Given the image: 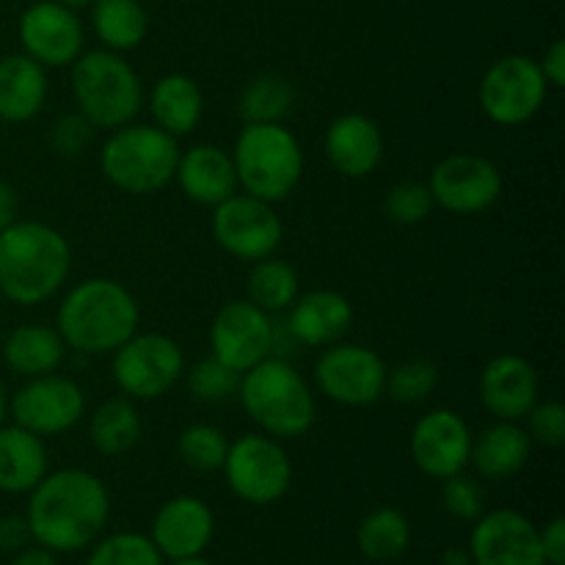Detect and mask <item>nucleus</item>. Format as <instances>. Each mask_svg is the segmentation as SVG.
Returning a JSON list of instances; mask_svg holds the SVG:
<instances>
[{
    "label": "nucleus",
    "instance_id": "obj_1",
    "mask_svg": "<svg viewBox=\"0 0 565 565\" xmlns=\"http://www.w3.org/2000/svg\"><path fill=\"white\" fill-rule=\"evenodd\" d=\"M110 519V494L103 480L86 469L47 472L28 491L25 522L31 539L55 555L92 546Z\"/></svg>",
    "mask_w": 565,
    "mask_h": 565
},
{
    "label": "nucleus",
    "instance_id": "obj_2",
    "mask_svg": "<svg viewBox=\"0 0 565 565\" xmlns=\"http://www.w3.org/2000/svg\"><path fill=\"white\" fill-rule=\"evenodd\" d=\"M72 248L55 226L14 221L0 232V292L11 303L36 307L64 287Z\"/></svg>",
    "mask_w": 565,
    "mask_h": 565
},
{
    "label": "nucleus",
    "instance_id": "obj_3",
    "mask_svg": "<svg viewBox=\"0 0 565 565\" xmlns=\"http://www.w3.org/2000/svg\"><path fill=\"white\" fill-rule=\"evenodd\" d=\"M141 323L136 296L114 279H86L58 303V334L66 348L103 356L125 345Z\"/></svg>",
    "mask_w": 565,
    "mask_h": 565
},
{
    "label": "nucleus",
    "instance_id": "obj_4",
    "mask_svg": "<svg viewBox=\"0 0 565 565\" xmlns=\"http://www.w3.org/2000/svg\"><path fill=\"white\" fill-rule=\"evenodd\" d=\"M237 397L259 434L274 436L279 441L309 434L318 417L309 384L287 359L279 356L263 359L241 373Z\"/></svg>",
    "mask_w": 565,
    "mask_h": 565
},
{
    "label": "nucleus",
    "instance_id": "obj_5",
    "mask_svg": "<svg viewBox=\"0 0 565 565\" xmlns=\"http://www.w3.org/2000/svg\"><path fill=\"white\" fill-rule=\"evenodd\" d=\"M72 97L77 114L94 130H116L130 125L143 105V83L130 61L114 50H92L72 64Z\"/></svg>",
    "mask_w": 565,
    "mask_h": 565
},
{
    "label": "nucleus",
    "instance_id": "obj_6",
    "mask_svg": "<svg viewBox=\"0 0 565 565\" xmlns=\"http://www.w3.org/2000/svg\"><path fill=\"white\" fill-rule=\"evenodd\" d=\"M237 188L263 202H285L303 174V152L298 138L281 121L243 125L232 152Z\"/></svg>",
    "mask_w": 565,
    "mask_h": 565
},
{
    "label": "nucleus",
    "instance_id": "obj_7",
    "mask_svg": "<svg viewBox=\"0 0 565 565\" xmlns=\"http://www.w3.org/2000/svg\"><path fill=\"white\" fill-rule=\"evenodd\" d=\"M180 143L154 125H125L110 130L99 152V169L110 185L132 196H149L174 182Z\"/></svg>",
    "mask_w": 565,
    "mask_h": 565
},
{
    "label": "nucleus",
    "instance_id": "obj_8",
    "mask_svg": "<svg viewBox=\"0 0 565 565\" xmlns=\"http://www.w3.org/2000/svg\"><path fill=\"white\" fill-rule=\"evenodd\" d=\"M221 472L237 500L257 508L279 502L292 483L290 456L279 439L265 434H243L230 441Z\"/></svg>",
    "mask_w": 565,
    "mask_h": 565
},
{
    "label": "nucleus",
    "instance_id": "obj_9",
    "mask_svg": "<svg viewBox=\"0 0 565 565\" xmlns=\"http://www.w3.org/2000/svg\"><path fill=\"white\" fill-rule=\"evenodd\" d=\"M110 373L121 395L130 401H158L169 395L185 375V353L171 337L158 331H136L114 351Z\"/></svg>",
    "mask_w": 565,
    "mask_h": 565
},
{
    "label": "nucleus",
    "instance_id": "obj_10",
    "mask_svg": "<svg viewBox=\"0 0 565 565\" xmlns=\"http://www.w3.org/2000/svg\"><path fill=\"white\" fill-rule=\"evenodd\" d=\"M550 97L541 64L530 55H505L486 70L478 99L489 121L500 127H519L533 119Z\"/></svg>",
    "mask_w": 565,
    "mask_h": 565
},
{
    "label": "nucleus",
    "instance_id": "obj_11",
    "mask_svg": "<svg viewBox=\"0 0 565 565\" xmlns=\"http://www.w3.org/2000/svg\"><path fill=\"white\" fill-rule=\"evenodd\" d=\"M386 364L373 348L334 342L315 362V386L323 397L348 408H367L384 397Z\"/></svg>",
    "mask_w": 565,
    "mask_h": 565
},
{
    "label": "nucleus",
    "instance_id": "obj_12",
    "mask_svg": "<svg viewBox=\"0 0 565 565\" xmlns=\"http://www.w3.org/2000/svg\"><path fill=\"white\" fill-rule=\"evenodd\" d=\"M213 237L226 254L243 263L274 257L285 237V224L274 204L248 193H232L213 207Z\"/></svg>",
    "mask_w": 565,
    "mask_h": 565
},
{
    "label": "nucleus",
    "instance_id": "obj_13",
    "mask_svg": "<svg viewBox=\"0 0 565 565\" xmlns=\"http://www.w3.org/2000/svg\"><path fill=\"white\" fill-rule=\"evenodd\" d=\"M436 207L452 215H480L502 196V174L489 158L472 152L447 154L428 177Z\"/></svg>",
    "mask_w": 565,
    "mask_h": 565
},
{
    "label": "nucleus",
    "instance_id": "obj_14",
    "mask_svg": "<svg viewBox=\"0 0 565 565\" xmlns=\"http://www.w3.org/2000/svg\"><path fill=\"white\" fill-rule=\"evenodd\" d=\"M276 348V326L268 312L248 298L226 301L210 323V351L226 367L246 373Z\"/></svg>",
    "mask_w": 565,
    "mask_h": 565
},
{
    "label": "nucleus",
    "instance_id": "obj_15",
    "mask_svg": "<svg viewBox=\"0 0 565 565\" xmlns=\"http://www.w3.org/2000/svg\"><path fill=\"white\" fill-rule=\"evenodd\" d=\"M14 425L36 436H58L75 428L86 414V395L81 386L64 375H39L31 379L14 401L9 403Z\"/></svg>",
    "mask_w": 565,
    "mask_h": 565
},
{
    "label": "nucleus",
    "instance_id": "obj_16",
    "mask_svg": "<svg viewBox=\"0 0 565 565\" xmlns=\"http://www.w3.org/2000/svg\"><path fill=\"white\" fill-rule=\"evenodd\" d=\"M472 565H546L539 527L513 508L486 511L469 539Z\"/></svg>",
    "mask_w": 565,
    "mask_h": 565
},
{
    "label": "nucleus",
    "instance_id": "obj_17",
    "mask_svg": "<svg viewBox=\"0 0 565 565\" xmlns=\"http://www.w3.org/2000/svg\"><path fill=\"white\" fill-rule=\"evenodd\" d=\"M472 439V430L461 414L450 412V408H434L417 419L412 439H408V450L425 478L445 480L469 467Z\"/></svg>",
    "mask_w": 565,
    "mask_h": 565
},
{
    "label": "nucleus",
    "instance_id": "obj_18",
    "mask_svg": "<svg viewBox=\"0 0 565 565\" xmlns=\"http://www.w3.org/2000/svg\"><path fill=\"white\" fill-rule=\"evenodd\" d=\"M20 42L36 64L72 66L83 50V25L75 9L58 0L33 3L20 20Z\"/></svg>",
    "mask_w": 565,
    "mask_h": 565
},
{
    "label": "nucleus",
    "instance_id": "obj_19",
    "mask_svg": "<svg viewBox=\"0 0 565 565\" xmlns=\"http://www.w3.org/2000/svg\"><path fill=\"white\" fill-rule=\"evenodd\" d=\"M539 370L519 353H500L483 367L478 395L486 412L500 423H522L539 403Z\"/></svg>",
    "mask_w": 565,
    "mask_h": 565
},
{
    "label": "nucleus",
    "instance_id": "obj_20",
    "mask_svg": "<svg viewBox=\"0 0 565 565\" xmlns=\"http://www.w3.org/2000/svg\"><path fill=\"white\" fill-rule=\"evenodd\" d=\"M215 535L213 508L191 494L174 497L163 502L152 519V544L163 555V561L204 555Z\"/></svg>",
    "mask_w": 565,
    "mask_h": 565
},
{
    "label": "nucleus",
    "instance_id": "obj_21",
    "mask_svg": "<svg viewBox=\"0 0 565 565\" xmlns=\"http://www.w3.org/2000/svg\"><path fill=\"white\" fill-rule=\"evenodd\" d=\"M323 149L337 174L362 180L384 160V132L367 114H342L326 130Z\"/></svg>",
    "mask_w": 565,
    "mask_h": 565
},
{
    "label": "nucleus",
    "instance_id": "obj_22",
    "mask_svg": "<svg viewBox=\"0 0 565 565\" xmlns=\"http://www.w3.org/2000/svg\"><path fill=\"white\" fill-rule=\"evenodd\" d=\"M353 326V307L342 292H303L287 309V331L307 348H329L345 340Z\"/></svg>",
    "mask_w": 565,
    "mask_h": 565
},
{
    "label": "nucleus",
    "instance_id": "obj_23",
    "mask_svg": "<svg viewBox=\"0 0 565 565\" xmlns=\"http://www.w3.org/2000/svg\"><path fill=\"white\" fill-rule=\"evenodd\" d=\"M174 180L191 202L215 207L237 193V174L232 152L215 143H196L180 152Z\"/></svg>",
    "mask_w": 565,
    "mask_h": 565
},
{
    "label": "nucleus",
    "instance_id": "obj_24",
    "mask_svg": "<svg viewBox=\"0 0 565 565\" xmlns=\"http://www.w3.org/2000/svg\"><path fill=\"white\" fill-rule=\"evenodd\" d=\"M530 456H533V439H530L527 430L519 423H500L497 419L478 439H472L469 467L478 472V478L502 483V480L516 478L527 467Z\"/></svg>",
    "mask_w": 565,
    "mask_h": 565
},
{
    "label": "nucleus",
    "instance_id": "obj_25",
    "mask_svg": "<svg viewBox=\"0 0 565 565\" xmlns=\"http://www.w3.org/2000/svg\"><path fill=\"white\" fill-rule=\"evenodd\" d=\"M47 72L25 53L0 58V121L22 125L44 108Z\"/></svg>",
    "mask_w": 565,
    "mask_h": 565
},
{
    "label": "nucleus",
    "instance_id": "obj_26",
    "mask_svg": "<svg viewBox=\"0 0 565 565\" xmlns=\"http://www.w3.org/2000/svg\"><path fill=\"white\" fill-rule=\"evenodd\" d=\"M47 475V447L42 436L20 428L0 425V491L28 494Z\"/></svg>",
    "mask_w": 565,
    "mask_h": 565
},
{
    "label": "nucleus",
    "instance_id": "obj_27",
    "mask_svg": "<svg viewBox=\"0 0 565 565\" xmlns=\"http://www.w3.org/2000/svg\"><path fill=\"white\" fill-rule=\"evenodd\" d=\"M149 114H152V125L169 136H188L202 121V88L182 72L163 75L160 81H154L152 92H149Z\"/></svg>",
    "mask_w": 565,
    "mask_h": 565
},
{
    "label": "nucleus",
    "instance_id": "obj_28",
    "mask_svg": "<svg viewBox=\"0 0 565 565\" xmlns=\"http://www.w3.org/2000/svg\"><path fill=\"white\" fill-rule=\"evenodd\" d=\"M64 340L50 326H17L14 331H9V337L3 342V362L14 373L25 375V379H39V375L55 373L61 367V362H64Z\"/></svg>",
    "mask_w": 565,
    "mask_h": 565
},
{
    "label": "nucleus",
    "instance_id": "obj_29",
    "mask_svg": "<svg viewBox=\"0 0 565 565\" xmlns=\"http://www.w3.org/2000/svg\"><path fill=\"white\" fill-rule=\"evenodd\" d=\"M141 434V414H138L136 403L125 395L99 403L88 419V439L99 456H125L138 445Z\"/></svg>",
    "mask_w": 565,
    "mask_h": 565
},
{
    "label": "nucleus",
    "instance_id": "obj_30",
    "mask_svg": "<svg viewBox=\"0 0 565 565\" xmlns=\"http://www.w3.org/2000/svg\"><path fill=\"white\" fill-rule=\"evenodd\" d=\"M356 546L364 561L370 563L397 561L412 546V522L397 508H375L359 522Z\"/></svg>",
    "mask_w": 565,
    "mask_h": 565
},
{
    "label": "nucleus",
    "instance_id": "obj_31",
    "mask_svg": "<svg viewBox=\"0 0 565 565\" xmlns=\"http://www.w3.org/2000/svg\"><path fill=\"white\" fill-rule=\"evenodd\" d=\"M92 25L105 50L127 53L147 39L149 17L138 0H97L92 6Z\"/></svg>",
    "mask_w": 565,
    "mask_h": 565
},
{
    "label": "nucleus",
    "instance_id": "obj_32",
    "mask_svg": "<svg viewBox=\"0 0 565 565\" xmlns=\"http://www.w3.org/2000/svg\"><path fill=\"white\" fill-rule=\"evenodd\" d=\"M248 301L257 303L263 312L276 315L287 312L298 296H301V279L290 263L276 257H265L252 263L248 274Z\"/></svg>",
    "mask_w": 565,
    "mask_h": 565
},
{
    "label": "nucleus",
    "instance_id": "obj_33",
    "mask_svg": "<svg viewBox=\"0 0 565 565\" xmlns=\"http://www.w3.org/2000/svg\"><path fill=\"white\" fill-rule=\"evenodd\" d=\"M292 103H296L292 83L268 72V75H257L254 81H248L237 99V114H241L243 125H274V121H285V116L292 110Z\"/></svg>",
    "mask_w": 565,
    "mask_h": 565
},
{
    "label": "nucleus",
    "instance_id": "obj_34",
    "mask_svg": "<svg viewBox=\"0 0 565 565\" xmlns=\"http://www.w3.org/2000/svg\"><path fill=\"white\" fill-rule=\"evenodd\" d=\"M439 386V367L430 359H406L386 373V390L395 403L417 406L425 403Z\"/></svg>",
    "mask_w": 565,
    "mask_h": 565
},
{
    "label": "nucleus",
    "instance_id": "obj_35",
    "mask_svg": "<svg viewBox=\"0 0 565 565\" xmlns=\"http://www.w3.org/2000/svg\"><path fill=\"white\" fill-rule=\"evenodd\" d=\"M92 546L86 565H166L158 546L143 533H114L108 539L99 535Z\"/></svg>",
    "mask_w": 565,
    "mask_h": 565
},
{
    "label": "nucleus",
    "instance_id": "obj_36",
    "mask_svg": "<svg viewBox=\"0 0 565 565\" xmlns=\"http://www.w3.org/2000/svg\"><path fill=\"white\" fill-rule=\"evenodd\" d=\"M226 450H230V439L215 425H188L177 439L182 463L196 472H215L224 467Z\"/></svg>",
    "mask_w": 565,
    "mask_h": 565
},
{
    "label": "nucleus",
    "instance_id": "obj_37",
    "mask_svg": "<svg viewBox=\"0 0 565 565\" xmlns=\"http://www.w3.org/2000/svg\"><path fill=\"white\" fill-rule=\"evenodd\" d=\"M241 386V373L226 367L224 362L210 353V356L199 359L191 370H188V390L196 401L202 403H224L237 395Z\"/></svg>",
    "mask_w": 565,
    "mask_h": 565
},
{
    "label": "nucleus",
    "instance_id": "obj_38",
    "mask_svg": "<svg viewBox=\"0 0 565 565\" xmlns=\"http://www.w3.org/2000/svg\"><path fill=\"white\" fill-rule=\"evenodd\" d=\"M434 196H430L428 182L419 180H406L397 182L384 199V213L390 215V221L401 226H414L428 221V215L434 213Z\"/></svg>",
    "mask_w": 565,
    "mask_h": 565
},
{
    "label": "nucleus",
    "instance_id": "obj_39",
    "mask_svg": "<svg viewBox=\"0 0 565 565\" xmlns=\"http://www.w3.org/2000/svg\"><path fill=\"white\" fill-rule=\"evenodd\" d=\"M441 508L458 522H478L486 513V489L475 475L458 472L441 480Z\"/></svg>",
    "mask_w": 565,
    "mask_h": 565
},
{
    "label": "nucleus",
    "instance_id": "obj_40",
    "mask_svg": "<svg viewBox=\"0 0 565 565\" xmlns=\"http://www.w3.org/2000/svg\"><path fill=\"white\" fill-rule=\"evenodd\" d=\"M527 434L530 439L544 447H563L565 445V406L557 401L535 403L527 412Z\"/></svg>",
    "mask_w": 565,
    "mask_h": 565
},
{
    "label": "nucleus",
    "instance_id": "obj_41",
    "mask_svg": "<svg viewBox=\"0 0 565 565\" xmlns=\"http://www.w3.org/2000/svg\"><path fill=\"white\" fill-rule=\"evenodd\" d=\"M50 141H53L55 152L72 158V154H81L92 147L94 127L86 116L75 110V114H66L55 121L53 130H50Z\"/></svg>",
    "mask_w": 565,
    "mask_h": 565
},
{
    "label": "nucleus",
    "instance_id": "obj_42",
    "mask_svg": "<svg viewBox=\"0 0 565 565\" xmlns=\"http://www.w3.org/2000/svg\"><path fill=\"white\" fill-rule=\"evenodd\" d=\"M31 539V527H28L25 516H3L0 519V550L3 552H20L25 550Z\"/></svg>",
    "mask_w": 565,
    "mask_h": 565
},
{
    "label": "nucleus",
    "instance_id": "obj_43",
    "mask_svg": "<svg viewBox=\"0 0 565 565\" xmlns=\"http://www.w3.org/2000/svg\"><path fill=\"white\" fill-rule=\"evenodd\" d=\"M541 535V552H544L546 563H565V522L561 516L552 519Z\"/></svg>",
    "mask_w": 565,
    "mask_h": 565
},
{
    "label": "nucleus",
    "instance_id": "obj_44",
    "mask_svg": "<svg viewBox=\"0 0 565 565\" xmlns=\"http://www.w3.org/2000/svg\"><path fill=\"white\" fill-rule=\"evenodd\" d=\"M541 72H544V81L550 83V88H563L565 86V42L557 39L550 50H546L544 61H539Z\"/></svg>",
    "mask_w": 565,
    "mask_h": 565
},
{
    "label": "nucleus",
    "instance_id": "obj_45",
    "mask_svg": "<svg viewBox=\"0 0 565 565\" xmlns=\"http://www.w3.org/2000/svg\"><path fill=\"white\" fill-rule=\"evenodd\" d=\"M17 207H20V202H17V191L9 185V182L0 180V232L9 230V226L14 224Z\"/></svg>",
    "mask_w": 565,
    "mask_h": 565
},
{
    "label": "nucleus",
    "instance_id": "obj_46",
    "mask_svg": "<svg viewBox=\"0 0 565 565\" xmlns=\"http://www.w3.org/2000/svg\"><path fill=\"white\" fill-rule=\"evenodd\" d=\"M11 565H61L58 557H55V552L44 550V546H31V550H20L17 552V557L11 561Z\"/></svg>",
    "mask_w": 565,
    "mask_h": 565
},
{
    "label": "nucleus",
    "instance_id": "obj_47",
    "mask_svg": "<svg viewBox=\"0 0 565 565\" xmlns=\"http://www.w3.org/2000/svg\"><path fill=\"white\" fill-rule=\"evenodd\" d=\"M441 565H472V555H469L467 546H450L441 555Z\"/></svg>",
    "mask_w": 565,
    "mask_h": 565
},
{
    "label": "nucleus",
    "instance_id": "obj_48",
    "mask_svg": "<svg viewBox=\"0 0 565 565\" xmlns=\"http://www.w3.org/2000/svg\"><path fill=\"white\" fill-rule=\"evenodd\" d=\"M169 565H213V563L204 561L202 555H193V557H180V561H169Z\"/></svg>",
    "mask_w": 565,
    "mask_h": 565
},
{
    "label": "nucleus",
    "instance_id": "obj_49",
    "mask_svg": "<svg viewBox=\"0 0 565 565\" xmlns=\"http://www.w3.org/2000/svg\"><path fill=\"white\" fill-rule=\"evenodd\" d=\"M6 414H9V397H6L3 384H0V425H6Z\"/></svg>",
    "mask_w": 565,
    "mask_h": 565
},
{
    "label": "nucleus",
    "instance_id": "obj_50",
    "mask_svg": "<svg viewBox=\"0 0 565 565\" xmlns=\"http://www.w3.org/2000/svg\"><path fill=\"white\" fill-rule=\"evenodd\" d=\"M58 3L70 6V9H83V6H94L97 0H58Z\"/></svg>",
    "mask_w": 565,
    "mask_h": 565
},
{
    "label": "nucleus",
    "instance_id": "obj_51",
    "mask_svg": "<svg viewBox=\"0 0 565 565\" xmlns=\"http://www.w3.org/2000/svg\"><path fill=\"white\" fill-rule=\"evenodd\" d=\"M546 565H565V563H546Z\"/></svg>",
    "mask_w": 565,
    "mask_h": 565
}]
</instances>
